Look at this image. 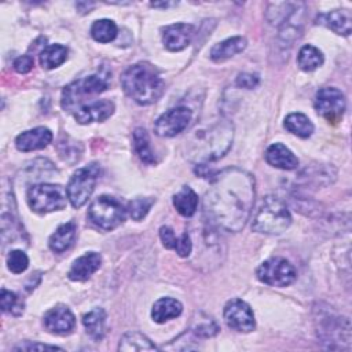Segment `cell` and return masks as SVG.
Listing matches in <instances>:
<instances>
[{
    "instance_id": "6",
    "label": "cell",
    "mask_w": 352,
    "mask_h": 352,
    "mask_svg": "<svg viewBox=\"0 0 352 352\" xmlns=\"http://www.w3.org/2000/svg\"><path fill=\"white\" fill-rule=\"evenodd\" d=\"M88 217L96 227L110 231L125 220V209L116 198L100 195L91 204Z\"/></svg>"
},
{
    "instance_id": "2",
    "label": "cell",
    "mask_w": 352,
    "mask_h": 352,
    "mask_svg": "<svg viewBox=\"0 0 352 352\" xmlns=\"http://www.w3.org/2000/svg\"><path fill=\"white\" fill-rule=\"evenodd\" d=\"M234 140V125L226 118L214 120L191 131L186 138V155L190 161L204 165L221 158Z\"/></svg>"
},
{
    "instance_id": "13",
    "label": "cell",
    "mask_w": 352,
    "mask_h": 352,
    "mask_svg": "<svg viewBox=\"0 0 352 352\" xmlns=\"http://www.w3.org/2000/svg\"><path fill=\"white\" fill-rule=\"evenodd\" d=\"M318 336L329 342V348H333L336 342L349 344L351 341V323L348 318L324 315L319 318Z\"/></svg>"
},
{
    "instance_id": "40",
    "label": "cell",
    "mask_w": 352,
    "mask_h": 352,
    "mask_svg": "<svg viewBox=\"0 0 352 352\" xmlns=\"http://www.w3.org/2000/svg\"><path fill=\"white\" fill-rule=\"evenodd\" d=\"M15 351H60V348L54 346V345H45V344H32V342H25L14 348Z\"/></svg>"
},
{
    "instance_id": "12",
    "label": "cell",
    "mask_w": 352,
    "mask_h": 352,
    "mask_svg": "<svg viewBox=\"0 0 352 352\" xmlns=\"http://www.w3.org/2000/svg\"><path fill=\"white\" fill-rule=\"evenodd\" d=\"M224 320L230 329L239 333H249L256 326L252 308L241 298H232L226 304Z\"/></svg>"
},
{
    "instance_id": "37",
    "label": "cell",
    "mask_w": 352,
    "mask_h": 352,
    "mask_svg": "<svg viewBox=\"0 0 352 352\" xmlns=\"http://www.w3.org/2000/svg\"><path fill=\"white\" fill-rule=\"evenodd\" d=\"M258 76L257 74H253V73H241L238 74L236 77V85L241 87V88H246V89H252L254 87L258 85Z\"/></svg>"
},
{
    "instance_id": "11",
    "label": "cell",
    "mask_w": 352,
    "mask_h": 352,
    "mask_svg": "<svg viewBox=\"0 0 352 352\" xmlns=\"http://www.w3.org/2000/svg\"><path fill=\"white\" fill-rule=\"evenodd\" d=\"M192 113L186 106H177L173 109H169L164 114H161L155 124H154V132L161 138H172L183 132L190 121H191Z\"/></svg>"
},
{
    "instance_id": "1",
    "label": "cell",
    "mask_w": 352,
    "mask_h": 352,
    "mask_svg": "<svg viewBox=\"0 0 352 352\" xmlns=\"http://www.w3.org/2000/svg\"><path fill=\"white\" fill-rule=\"evenodd\" d=\"M254 177L239 168H227L210 179L204 198V212L209 224L227 231H241L254 204Z\"/></svg>"
},
{
    "instance_id": "4",
    "label": "cell",
    "mask_w": 352,
    "mask_h": 352,
    "mask_svg": "<svg viewBox=\"0 0 352 352\" xmlns=\"http://www.w3.org/2000/svg\"><path fill=\"white\" fill-rule=\"evenodd\" d=\"M292 216L282 199L274 195L263 198L254 217L252 228L261 234H280L289 228Z\"/></svg>"
},
{
    "instance_id": "30",
    "label": "cell",
    "mask_w": 352,
    "mask_h": 352,
    "mask_svg": "<svg viewBox=\"0 0 352 352\" xmlns=\"http://www.w3.org/2000/svg\"><path fill=\"white\" fill-rule=\"evenodd\" d=\"M133 148L139 158L146 164H155L154 153L150 147V139L143 128H136L133 132Z\"/></svg>"
},
{
    "instance_id": "23",
    "label": "cell",
    "mask_w": 352,
    "mask_h": 352,
    "mask_svg": "<svg viewBox=\"0 0 352 352\" xmlns=\"http://www.w3.org/2000/svg\"><path fill=\"white\" fill-rule=\"evenodd\" d=\"M76 231H77V227H76V223L73 221L59 226L50 238L48 245L51 250L55 253H63L65 250H67L74 242Z\"/></svg>"
},
{
    "instance_id": "25",
    "label": "cell",
    "mask_w": 352,
    "mask_h": 352,
    "mask_svg": "<svg viewBox=\"0 0 352 352\" xmlns=\"http://www.w3.org/2000/svg\"><path fill=\"white\" fill-rule=\"evenodd\" d=\"M173 205L182 216L191 217L198 206V195L191 187L183 186L182 190L173 195Z\"/></svg>"
},
{
    "instance_id": "35",
    "label": "cell",
    "mask_w": 352,
    "mask_h": 352,
    "mask_svg": "<svg viewBox=\"0 0 352 352\" xmlns=\"http://www.w3.org/2000/svg\"><path fill=\"white\" fill-rule=\"evenodd\" d=\"M28 265H29V258L25 252L18 250V249L10 252V254L7 257V267L11 272L21 274L28 268Z\"/></svg>"
},
{
    "instance_id": "41",
    "label": "cell",
    "mask_w": 352,
    "mask_h": 352,
    "mask_svg": "<svg viewBox=\"0 0 352 352\" xmlns=\"http://www.w3.org/2000/svg\"><path fill=\"white\" fill-rule=\"evenodd\" d=\"M176 3H151V7H170V6H175Z\"/></svg>"
},
{
    "instance_id": "20",
    "label": "cell",
    "mask_w": 352,
    "mask_h": 352,
    "mask_svg": "<svg viewBox=\"0 0 352 352\" xmlns=\"http://www.w3.org/2000/svg\"><path fill=\"white\" fill-rule=\"evenodd\" d=\"M265 160L271 166L292 170L298 166L297 157L282 143L271 144L265 151Z\"/></svg>"
},
{
    "instance_id": "38",
    "label": "cell",
    "mask_w": 352,
    "mask_h": 352,
    "mask_svg": "<svg viewBox=\"0 0 352 352\" xmlns=\"http://www.w3.org/2000/svg\"><path fill=\"white\" fill-rule=\"evenodd\" d=\"M160 236H161L162 245H164L165 248H168V249H175L177 238H176V235H175V232H173V230H172L170 227L162 226V227L160 228Z\"/></svg>"
},
{
    "instance_id": "16",
    "label": "cell",
    "mask_w": 352,
    "mask_h": 352,
    "mask_svg": "<svg viewBox=\"0 0 352 352\" xmlns=\"http://www.w3.org/2000/svg\"><path fill=\"white\" fill-rule=\"evenodd\" d=\"M114 113V103L106 99L84 104L74 111V118L78 124H91L107 120Z\"/></svg>"
},
{
    "instance_id": "32",
    "label": "cell",
    "mask_w": 352,
    "mask_h": 352,
    "mask_svg": "<svg viewBox=\"0 0 352 352\" xmlns=\"http://www.w3.org/2000/svg\"><path fill=\"white\" fill-rule=\"evenodd\" d=\"M217 331H219V326L216 324V322L212 318L204 316L199 319H194L191 333L195 334L197 337L209 338V337H213Z\"/></svg>"
},
{
    "instance_id": "24",
    "label": "cell",
    "mask_w": 352,
    "mask_h": 352,
    "mask_svg": "<svg viewBox=\"0 0 352 352\" xmlns=\"http://www.w3.org/2000/svg\"><path fill=\"white\" fill-rule=\"evenodd\" d=\"M82 324L94 340H102L106 333V312L102 308L91 309L82 316Z\"/></svg>"
},
{
    "instance_id": "26",
    "label": "cell",
    "mask_w": 352,
    "mask_h": 352,
    "mask_svg": "<svg viewBox=\"0 0 352 352\" xmlns=\"http://www.w3.org/2000/svg\"><path fill=\"white\" fill-rule=\"evenodd\" d=\"M285 128L298 138H309L314 132V124L302 113H292L285 118Z\"/></svg>"
},
{
    "instance_id": "7",
    "label": "cell",
    "mask_w": 352,
    "mask_h": 352,
    "mask_svg": "<svg viewBox=\"0 0 352 352\" xmlns=\"http://www.w3.org/2000/svg\"><path fill=\"white\" fill-rule=\"evenodd\" d=\"M98 175L99 166L96 164L80 168L73 173L66 187L67 199L70 201L73 208H81L89 199L94 192Z\"/></svg>"
},
{
    "instance_id": "36",
    "label": "cell",
    "mask_w": 352,
    "mask_h": 352,
    "mask_svg": "<svg viewBox=\"0 0 352 352\" xmlns=\"http://www.w3.org/2000/svg\"><path fill=\"white\" fill-rule=\"evenodd\" d=\"M175 250H176V253H177L180 257H187V256H190V253H191V250H192V241H191L190 234H188L187 231L183 232L182 236L177 238Z\"/></svg>"
},
{
    "instance_id": "17",
    "label": "cell",
    "mask_w": 352,
    "mask_h": 352,
    "mask_svg": "<svg viewBox=\"0 0 352 352\" xmlns=\"http://www.w3.org/2000/svg\"><path fill=\"white\" fill-rule=\"evenodd\" d=\"M52 140V132L45 126H37L22 132L15 139V146L19 151H33L47 147Z\"/></svg>"
},
{
    "instance_id": "33",
    "label": "cell",
    "mask_w": 352,
    "mask_h": 352,
    "mask_svg": "<svg viewBox=\"0 0 352 352\" xmlns=\"http://www.w3.org/2000/svg\"><path fill=\"white\" fill-rule=\"evenodd\" d=\"M0 301L3 312H11L14 315H21L23 312V301L10 290H1Z\"/></svg>"
},
{
    "instance_id": "39",
    "label": "cell",
    "mask_w": 352,
    "mask_h": 352,
    "mask_svg": "<svg viewBox=\"0 0 352 352\" xmlns=\"http://www.w3.org/2000/svg\"><path fill=\"white\" fill-rule=\"evenodd\" d=\"M33 58L30 55H22V56H18L14 62V69L18 72V73H28L32 70L33 67Z\"/></svg>"
},
{
    "instance_id": "14",
    "label": "cell",
    "mask_w": 352,
    "mask_h": 352,
    "mask_svg": "<svg viewBox=\"0 0 352 352\" xmlns=\"http://www.w3.org/2000/svg\"><path fill=\"white\" fill-rule=\"evenodd\" d=\"M44 327L55 334H69L76 324L74 315L66 305H56L45 312Z\"/></svg>"
},
{
    "instance_id": "21",
    "label": "cell",
    "mask_w": 352,
    "mask_h": 352,
    "mask_svg": "<svg viewBox=\"0 0 352 352\" xmlns=\"http://www.w3.org/2000/svg\"><path fill=\"white\" fill-rule=\"evenodd\" d=\"M183 311L180 301L170 297H162L157 300L151 309V318L157 323H165L173 318H177Z\"/></svg>"
},
{
    "instance_id": "28",
    "label": "cell",
    "mask_w": 352,
    "mask_h": 352,
    "mask_svg": "<svg viewBox=\"0 0 352 352\" xmlns=\"http://www.w3.org/2000/svg\"><path fill=\"white\" fill-rule=\"evenodd\" d=\"M67 58V48L62 44H52L45 47L40 54V65L47 69H55L60 66Z\"/></svg>"
},
{
    "instance_id": "19",
    "label": "cell",
    "mask_w": 352,
    "mask_h": 352,
    "mask_svg": "<svg viewBox=\"0 0 352 352\" xmlns=\"http://www.w3.org/2000/svg\"><path fill=\"white\" fill-rule=\"evenodd\" d=\"M316 23L323 25L341 36H348L352 30V18L348 10H333L330 12L320 14L316 18Z\"/></svg>"
},
{
    "instance_id": "8",
    "label": "cell",
    "mask_w": 352,
    "mask_h": 352,
    "mask_svg": "<svg viewBox=\"0 0 352 352\" xmlns=\"http://www.w3.org/2000/svg\"><path fill=\"white\" fill-rule=\"evenodd\" d=\"M109 87V77L102 73H94L69 84L62 94V107L69 110L82 100L85 95L103 92Z\"/></svg>"
},
{
    "instance_id": "10",
    "label": "cell",
    "mask_w": 352,
    "mask_h": 352,
    "mask_svg": "<svg viewBox=\"0 0 352 352\" xmlns=\"http://www.w3.org/2000/svg\"><path fill=\"white\" fill-rule=\"evenodd\" d=\"M345 106L344 94L334 87L322 88L315 96V110L329 122L338 121L345 111Z\"/></svg>"
},
{
    "instance_id": "27",
    "label": "cell",
    "mask_w": 352,
    "mask_h": 352,
    "mask_svg": "<svg viewBox=\"0 0 352 352\" xmlns=\"http://www.w3.org/2000/svg\"><path fill=\"white\" fill-rule=\"evenodd\" d=\"M118 349L125 351V352H131V351H155L157 346L142 333L131 331V333H126L121 337Z\"/></svg>"
},
{
    "instance_id": "18",
    "label": "cell",
    "mask_w": 352,
    "mask_h": 352,
    "mask_svg": "<svg viewBox=\"0 0 352 352\" xmlns=\"http://www.w3.org/2000/svg\"><path fill=\"white\" fill-rule=\"evenodd\" d=\"M102 264V257L96 252H89L78 257L73 261L70 270H69V278L72 280H87L94 272L99 270Z\"/></svg>"
},
{
    "instance_id": "3",
    "label": "cell",
    "mask_w": 352,
    "mask_h": 352,
    "mask_svg": "<svg viewBox=\"0 0 352 352\" xmlns=\"http://www.w3.org/2000/svg\"><path fill=\"white\" fill-rule=\"evenodd\" d=\"M121 84L125 94L139 104L154 103L165 88L158 69L148 62L129 66L121 76Z\"/></svg>"
},
{
    "instance_id": "22",
    "label": "cell",
    "mask_w": 352,
    "mask_h": 352,
    "mask_svg": "<svg viewBox=\"0 0 352 352\" xmlns=\"http://www.w3.org/2000/svg\"><path fill=\"white\" fill-rule=\"evenodd\" d=\"M246 47V38L242 36H235L230 37L221 43H217L212 50H210V58L214 62H223L226 59L232 58L234 55L242 52Z\"/></svg>"
},
{
    "instance_id": "15",
    "label": "cell",
    "mask_w": 352,
    "mask_h": 352,
    "mask_svg": "<svg viewBox=\"0 0 352 352\" xmlns=\"http://www.w3.org/2000/svg\"><path fill=\"white\" fill-rule=\"evenodd\" d=\"M195 29L190 23H173L164 29L162 41L169 51H182L192 40Z\"/></svg>"
},
{
    "instance_id": "29",
    "label": "cell",
    "mask_w": 352,
    "mask_h": 352,
    "mask_svg": "<svg viewBox=\"0 0 352 352\" xmlns=\"http://www.w3.org/2000/svg\"><path fill=\"white\" fill-rule=\"evenodd\" d=\"M298 66L305 72H312L323 63V54L314 45H304L297 56Z\"/></svg>"
},
{
    "instance_id": "9",
    "label": "cell",
    "mask_w": 352,
    "mask_h": 352,
    "mask_svg": "<svg viewBox=\"0 0 352 352\" xmlns=\"http://www.w3.org/2000/svg\"><path fill=\"white\" fill-rule=\"evenodd\" d=\"M256 275L265 285L282 287L293 283L297 272L286 258L272 257L260 264Z\"/></svg>"
},
{
    "instance_id": "5",
    "label": "cell",
    "mask_w": 352,
    "mask_h": 352,
    "mask_svg": "<svg viewBox=\"0 0 352 352\" xmlns=\"http://www.w3.org/2000/svg\"><path fill=\"white\" fill-rule=\"evenodd\" d=\"M67 192L59 184L38 183L28 190V204L37 213L62 210L66 206Z\"/></svg>"
},
{
    "instance_id": "31",
    "label": "cell",
    "mask_w": 352,
    "mask_h": 352,
    "mask_svg": "<svg viewBox=\"0 0 352 352\" xmlns=\"http://www.w3.org/2000/svg\"><path fill=\"white\" fill-rule=\"evenodd\" d=\"M118 33L117 25L111 21V19H98L92 23L91 28V34L94 37V40L99 41V43H110L116 38Z\"/></svg>"
},
{
    "instance_id": "34",
    "label": "cell",
    "mask_w": 352,
    "mask_h": 352,
    "mask_svg": "<svg viewBox=\"0 0 352 352\" xmlns=\"http://www.w3.org/2000/svg\"><path fill=\"white\" fill-rule=\"evenodd\" d=\"M154 202H155L154 198H135L129 202L128 212L133 220L139 221L146 217V214L148 213Z\"/></svg>"
}]
</instances>
